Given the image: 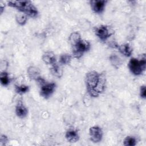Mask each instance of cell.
Wrapping results in <instances>:
<instances>
[{
	"label": "cell",
	"mask_w": 146,
	"mask_h": 146,
	"mask_svg": "<svg viewBox=\"0 0 146 146\" xmlns=\"http://www.w3.org/2000/svg\"><path fill=\"white\" fill-rule=\"evenodd\" d=\"M8 141V137L5 135H2L0 137V143L1 145H6V143Z\"/></svg>",
	"instance_id": "7402d4cb"
},
{
	"label": "cell",
	"mask_w": 146,
	"mask_h": 146,
	"mask_svg": "<svg viewBox=\"0 0 146 146\" xmlns=\"http://www.w3.org/2000/svg\"><path fill=\"white\" fill-rule=\"evenodd\" d=\"M81 36L80 34L77 32L75 31L72 33L68 38V40L70 43V44L73 46H75L80 40H81Z\"/></svg>",
	"instance_id": "5bb4252c"
},
{
	"label": "cell",
	"mask_w": 146,
	"mask_h": 146,
	"mask_svg": "<svg viewBox=\"0 0 146 146\" xmlns=\"http://www.w3.org/2000/svg\"><path fill=\"white\" fill-rule=\"evenodd\" d=\"M86 84L88 93L91 96L97 97L102 93L106 86V77L103 73L95 71L88 72L86 76Z\"/></svg>",
	"instance_id": "6da1fadb"
},
{
	"label": "cell",
	"mask_w": 146,
	"mask_h": 146,
	"mask_svg": "<svg viewBox=\"0 0 146 146\" xmlns=\"http://www.w3.org/2000/svg\"><path fill=\"white\" fill-rule=\"evenodd\" d=\"M28 113L27 108L23 105L21 101H19L15 107V113L17 116L20 118L25 117Z\"/></svg>",
	"instance_id": "30bf717a"
},
{
	"label": "cell",
	"mask_w": 146,
	"mask_h": 146,
	"mask_svg": "<svg viewBox=\"0 0 146 146\" xmlns=\"http://www.w3.org/2000/svg\"><path fill=\"white\" fill-rule=\"evenodd\" d=\"M0 80L1 83L3 86H7L10 82L9 74L6 72H2L0 74Z\"/></svg>",
	"instance_id": "e0dca14e"
},
{
	"label": "cell",
	"mask_w": 146,
	"mask_h": 146,
	"mask_svg": "<svg viewBox=\"0 0 146 146\" xmlns=\"http://www.w3.org/2000/svg\"><path fill=\"white\" fill-rule=\"evenodd\" d=\"M90 43L86 40H81L75 46L72 51L73 56L76 58H80L83 54L90 48Z\"/></svg>",
	"instance_id": "277c9868"
},
{
	"label": "cell",
	"mask_w": 146,
	"mask_h": 146,
	"mask_svg": "<svg viewBox=\"0 0 146 146\" xmlns=\"http://www.w3.org/2000/svg\"><path fill=\"white\" fill-rule=\"evenodd\" d=\"M55 87L56 84L54 83H44L43 84H42L40 91V94L44 98L47 99L54 92Z\"/></svg>",
	"instance_id": "8992f818"
},
{
	"label": "cell",
	"mask_w": 146,
	"mask_h": 146,
	"mask_svg": "<svg viewBox=\"0 0 146 146\" xmlns=\"http://www.w3.org/2000/svg\"><path fill=\"white\" fill-rule=\"evenodd\" d=\"M107 1L94 0L90 2L92 10L96 13H101L103 11Z\"/></svg>",
	"instance_id": "ba28073f"
},
{
	"label": "cell",
	"mask_w": 146,
	"mask_h": 146,
	"mask_svg": "<svg viewBox=\"0 0 146 146\" xmlns=\"http://www.w3.org/2000/svg\"><path fill=\"white\" fill-rule=\"evenodd\" d=\"M89 133L91 140L94 143H98L102 140L103 137V131L100 127L93 126L90 128Z\"/></svg>",
	"instance_id": "52a82bcc"
},
{
	"label": "cell",
	"mask_w": 146,
	"mask_h": 146,
	"mask_svg": "<svg viewBox=\"0 0 146 146\" xmlns=\"http://www.w3.org/2000/svg\"><path fill=\"white\" fill-rule=\"evenodd\" d=\"M71 55L68 54H63L60 56L59 62L63 65L68 64L71 60Z\"/></svg>",
	"instance_id": "d6986e66"
},
{
	"label": "cell",
	"mask_w": 146,
	"mask_h": 146,
	"mask_svg": "<svg viewBox=\"0 0 146 146\" xmlns=\"http://www.w3.org/2000/svg\"><path fill=\"white\" fill-rule=\"evenodd\" d=\"M29 90V87L26 85H20L15 86V91L19 94H23L27 92Z\"/></svg>",
	"instance_id": "ffe728a7"
},
{
	"label": "cell",
	"mask_w": 146,
	"mask_h": 146,
	"mask_svg": "<svg viewBox=\"0 0 146 146\" xmlns=\"http://www.w3.org/2000/svg\"><path fill=\"white\" fill-rule=\"evenodd\" d=\"M110 60L111 64L116 68H119L122 64L121 60L116 54H112L110 56Z\"/></svg>",
	"instance_id": "2e32d148"
},
{
	"label": "cell",
	"mask_w": 146,
	"mask_h": 146,
	"mask_svg": "<svg viewBox=\"0 0 146 146\" xmlns=\"http://www.w3.org/2000/svg\"><path fill=\"white\" fill-rule=\"evenodd\" d=\"M140 96L143 98L145 99L146 97V88H145V86H142L140 87Z\"/></svg>",
	"instance_id": "603a6c76"
},
{
	"label": "cell",
	"mask_w": 146,
	"mask_h": 146,
	"mask_svg": "<svg viewBox=\"0 0 146 146\" xmlns=\"http://www.w3.org/2000/svg\"><path fill=\"white\" fill-rule=\"evenodd\" d=\"M8 5L14 7L30 17L34 18L38 15V11L35 6L29 1H10Z\"/></svg>",
	"instance_id": "7a4b0ae2"
},
{
	"label": "cell",
	"mask_w": 146,
	"mask_h": 146,
	"mask_svg": "<svg viewBox=\"0 0 146 146\" xmlns=\"http://www.w3.org/2000/svg\"><path fill=\"white\" fill-rule=\"evenodd\" d=\"M16 21L20 25H24L27 20V15L25 13H17L15 16Z\"/></svg>",
	"instance_id": "ac0fdd59"
},
{
	"label": "cell",
	"mask_w": 146,
	"mask_h": 146,
	"mask_svg": "<svg viewBox=\"0 0 146 146\" xmlns=\"http://www.w3.org/2000/svg\"><path fill=\"white\" fill-rule=\"evenodd\" d=\"M42 60L46 64L53 65L56 62L55 55L52 51H46L42 55Z\"/></svg>",
	"instance_id": "8fae6325"
},
{
	"label": "cell",
	"mask_w": 146,
	"mask_h": 146,
	"mask_svg": "<svg viewBox=\"0 0 146 146\" xmlns=\"http://www.w3.org/2000/svg\"><path fill=\"white\" fill-rule=\"evenodd\" d=\"M95 33L100 40L102 41H105L110 36L113 34L114 32L108 26L106 25H101L96 27Z\"/></svg>",
	"instance_id": "5b68a950"
},
{
	"label": "cell",
	"mask_w": 146,
	"mask_h": 146,
	"mask_svg": "<svg viewBox=\"0 0 146 146\" xmlns=\"http://www.w3.org/2000/svg\"><path fill=\"white\" fill-rule=\"evenodd\" d=\"M5 9V5L1 2L0 3V10H1V14H2L3 13V9Z\"/></svg>",
	"instance_id": "cb8c5ba5"
},
{
	"label": "cell",
	"mask_w": 146,
	"mask_h": 146,
	"mask_svg": "<svg viewBox=\"0 0 146 146\" xmlns=\"http://www.w3.org/2000/svg\"><path fill=\"white\" fill-rule=\"evenodd\" d=\"M65 136L67 141L70 143H75L79 139L78 132L74 129H70L67 131L66 133Z\"/></svg>",
	"instance_id": "7c38bea8"
},
{
	"label": "cell",
	"mask_w": 146,
	"mask_h": 146,
	"mask_svg": "<svg viewBox=\"0 0 146 146\" xmlns=\"http://www.w3.org/2000/svg\"><path fill=\"white\" fill-rule=\"evenodd\" d=\"M27 72L29 77L33 80L38 81L40 77V70L35 66H30L27 70Z\"/></svg>",
	"instance_id": "9c48e42d"
},
{
	"label": "cell",
	"mask_w": 146,
	"mask_h": 146,
	"mask_svg": "<svg viewBox=\"0 0 146 146\" xmlns=\"http://www.w3.org/2000/svg\"><path fill=\"white\" fill-rule=\"evenodd\" d=\"M136 144V140L132 136H127L124 140V145L126 146H133Z\"/></svg>",
	"instance_id": "44dd1931"
},
{
	"label": "cell",
	"mask_w": 146,
	"mask_h": 146,
	"mask_svg": "<svg viewBox=\"0 0 146 146\" xmlns=\"http://www.w3.org/2000/svg\"><path fill=\"white\" fill-rule=\"evenodd\" d=\"M117 48L119 52L125 56H129L132 53V48L128 43H125L117 46Z\"/></svg>",
	"instance_id": "4fadbf2b"
},
{
	"label": "cell",
	"mask_w": 146,
	"mask_h": 146,
	"mask_svg": "<svg viewBox=\"0 0 146 146\" xmlns=\"http://www.w3.org/2000/svg\"><path fill=\"white\" fill-rule=\"evenodd\" d=\"M50 72L52 75L59 78L62 77L63 75V70L62 68L56 64L52 65V67L50 68Z\"/></svg>",
	"instance_id": "9a60e30c"
},
{
	"label": "cell",
	"mask_w": 146,
	"mask_h": 146,
	"mask_svg": "<svg viewBox=\"0 0 146 146\" xmlns=\"http://www.w3.org/2000/svg\"><path fill=\"white\" fill-rule=\"evenodd\" d=\"M128 67L131 72L135 75H140L145 69L146 58L145 54H143V57L140 60L136 58H131L128 64Z\"/></svg>",
	"instance_id": "3957f363"
}]
</instances>
